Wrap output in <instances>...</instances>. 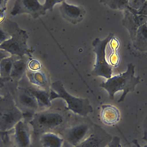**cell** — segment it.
Wrapping results in <instances>:
<instances>
[{
  "instance_id": "8",
  "label": "cell",
  "mask_w": 147,
  "mask_h": 147,
  "mask_svg": "<svg viewBox=\"0 0 147 147\" xmlns=\"http://www.w3.org/2000/svg\"><path fill=\"white\" fill-rule=\"evenodd\" d=\"M100 116L103 123L111 126L119 121L120 113L119 109L111 105L105 104L102 106Z\"/></svg>"
},
{
  "instance_id": "10",
  "label": "cell",
  "mask_w": 147,
  "mask_h": 147,
  "mask_svg": "<svg viewBox=\"0 0 147 147\" xmlns=\"http://www.w3.org/2000/svg\"><path fill=\"white\" fill-rule=\"evenodd\" d=\"M40 126L47 128H54L60 125L63 123V117L56 113H46L40 115L37 119Z\"/></svg>"
},
{
  "instance_id": "5",
  "label": "cell",
  "mask_w": 147,
  "mask_h": 147,
  "mask_svg": "<svg viewBox=\"0 0 147 147\" xmlns=\"http://www.w3.org/2000/svg\"><path fill=\"white\" fill-rule=\"evenodd\" d=\"M112 136L101 127H93L90 134L76 147H107Z\"/></svg>"
},
{
  "instance_id": "6",
  "label": "cell",
  "mask_w": 147,
  "mask_h": 147,
  "mask_svg": "<svg viewBox=\"0 0 147 147\" xmlns=\"http://www.w3.org/2000/svg\"><path fill=\"white\" fill-rule=\"evenodd\" d=\"M12 143L15 147H30L31 134L28 123L22 119L13 129L11 135Z\"/></svg>"
},
{
  "instance_id": "3",
  "label": "cell",
  "mask_w": 147,
  "mask_h": 147,
  "mask_svg": "<svg viewBox=\"0 0 147 147\" xmlns=\"http://www.w3.org/2000/svg\"><path fill=\"white\" fill-rule=\"evenodd\" d=\"M7 84L15 104L23 114V119L28 121L37 107L35 97L17 83L9 81Z\"/></svg>"
},
{
  "instance_id": "16",
  "label": "cell",
  "mask_w": 147,
  "mask_h": 147,
  "mask_svg": "<svg viewBox=\"0 0 147 147\" xmlns=\"http://www.w3.org/2000/svg\"><path fill=\"white\" fill-rule=\"evenodd\" d=\"M107 147H120V138L117 136L113 137Z\"/></svg>"
},
{
  "instance_id": "1",
  "label": "cell",
  "mask_w": 147,
  "mask_h": 147,
  "mask_svg": "<svg viewBox=\"0 0 147 147\" xmlns=\"http://www.w3.org/2000/svg\"><path fill=\"white\" fill-rule=\"evenodd\" d=\"M23 118V114L16 105L6 82L0 94V131L12 129Z\"/></svg>"
},
{
  "instance_id": "21",
  "label": "cell",
  "mask_w": 147,
  "mask_h": 147,
  "mask_svg": "<svg viewBox=\"0 0 147 147\" xmlns=\"http://www.w3.org/2000/svg\"><path fill=\"white\" fill-rule=\"evenodd\" d=\"M7 57L3 54H0V62L3 59Z\"/></svg>"
},
{
  "instance_id": "23",
  "label": "cell",
  "mask_w": 147,
  "mask_h": 147,
  "mask_svg": "<svg viewBox=\"0 0 147 147\" xmlns=\"http://www.w3.org/2000/svg\"><path fill=\"white\" fill-rule=\"evenodd\" d=\"M131 147H137L134 144L133 146H132Z\"/></svg>"
},
{
  "instance_id": "15",
  "label": "cell",
  "mask_w": 147,
  "mask_h": 147,
  "mask_svg": "<svg viewBox=\"0 0 147 147\" xmlns=\"http://www.w3.org/2000/svg\"><path fill=\"white\" fill-rule=\"evenodd\" d=\"M61 1L59 0H46L45 4L43 5L44 9L45 11L47 9L52 11L54 4Z\"/></svg>"
},
{
  "instance_id": "2",
  "label": "cell",
  "mask_w": 147,
  "mask_h": 147,
  "mask_svg": "<svg viewBox=\"0 0 147 147\" xmlns=\"http://www.w3.org/2000/svg\"><path fill=\"white\" fill-rule=\"evenodd\" d=\"M134 67L129 66L125 72L108 79L100 84V86L108 92L109 97L113 99L115 93L123 91V94L118 102L123 100L127 94L134 90L136 85L140 82V77L134 76Z\"/></svg>"
},
{
  "instance_id": "13",
  "label": "cell",
  "mask_w": 147,
  "mask_h": 147,
  "mask_svg": "<svg viewBox=\"0 0 147 147\" xmlns=\"http://www.w3.org/2000/svg\"><path fill=\"white\" fill-rule=\"evenodd\" d=\"M21 57L13 56L7 57L0 62V77L5 79H9L12 67L14 62Z\"/></svg>"
},
{
  "instance_id": "7",
  "label": "cell",
  "mask_w": 147,
  "mask_h": 147,
  "mask_svg": "<svg viewBox=\"0 0 147 147\" xmlns=\"http://www.w3.org/2000/svg\"><path fill=\"white\" fill-rule=\"evenodd\" d=\"M92 128L85 124L74 126L67 134L66 138L68 142L73 146H77L90 134Z\"/></svg>"
},
{
  "instance_id": "12",
  "label": "cell",
  "mask_w": 147,
  "mask_h": 147,
  "mask_svg": "<svg viewBox=\"0 0 147 147\" xmlns=\"http://www.w3.org/2000/svg\"><path fill=\"white\" fill-rule=\"evenodd\" d=\"M40 141L43 147H62L63 143L62 138L51 132L43 134L41 137Z\"/></svg>"
},
{
  "instance_id": "17",
  "label": "cell",
  "mask_w": 147,
  "mask_h": 147,
  "mask_svg": "<svg viewBox=\"0 0 147 147\" xmlns=\"http://www.w3.org/2000/svg\"><path fill=\"white\" fill-rule=\"evenodd\" d=\"M6 37L5 32L0 30V43L4 40Z\"/></svg>"
},
{
  "instance_id": "4",
  "label": "cell",
  "mask_w": 147,
  "mask_h": 147,
  "mask_svg": "<svg viewBox=\"0 0 147 147\" xmlns=\"http://www.w3.org/2000/svg\"><path fill=\"white\" fill-rule=\"evenodd\" d=\"M52 87L56 93L51 92V98H63L67 103L68 107L75 113L83 116L86 115L93 111V109L87 99L76 98L68 93L60 82L53 83Z\"/></svg>"
},
{
  "instance_id": "11",
  "label": "cell",
  "mask_w": 147,
  "mask_h": 147,
  "mask_svg": "<svg viewBox=\"0 0 147 147\" xmlns=\"http://www.w3.org/2000/svg\"><path fill=\"white\" fill-rule=\"evenodd\" d=\"M60 10L63 17L68 21L74 24L79 21L82 12L79 7L68 4L63 1Z\"/></svg>"
},
{
  "instance_id": "18",
  "label": "cell",
  "mask_w": 147,
  "mask_h": 147,
  "mask_svg": "<svg viewBox=\"0 0 147 147\" xmlns=\"http://www.w3.org/2000/svg\"><path fill=\"white\" fill-rule=\"evenodd\" d=\"M10 80L8 79H5L1 78L0 77V84H3L9 81Z\"/></svg>"
},
{
  "instance_id": "19",
  "label": "cell",
  "mask_w": 147,
  "mask_h": 147,
  "mask_svg": "<svg viewBox=\"0 0 147 147\" xmlns=\"http://www.w3.org/2000/svg\"><path fill=\"white\" fill-rule=\"evenodd\" d=\"M133 143L137 147H142L136 140H134Z\"/></svg>"
},
{
  "instance_id": "20",
  "label": "cell",
  "mask_w": 147,
  "mask_h": 147,
  "mask_svg": "<svg viewBox=\"0 0 147 147\" xmlns=\"http://www.w3.org/2000/svg\"><path fill=\"white\" fill-rule=\"evenodd\" d=\"M1 147H15L14 145L12 144H9L6 145L2 146Z\"/></svg>"
},
{
  "instance_id": "9",
  "label": "cell",
  "mask_w": 147,
  "mask_h": 147,
  "mask_svg": "<svg viewBox=\"0 0 147 147\" xmlns=\"http://www.w3.org/2000/svg\"><path fill=\"white\" fill-rule=\"evenodd\" d=\"M28 60L20 58L13 63L9 76L10 81L17 83L24 76L28 69Z\"/></svg>"
},
{
  "instance_id": "14",
  "label": "cell",
  "mask_w": 147,
  "mask_h": 147,
  "mask_svg": "<svg viewBox=\"0 0 147 147\" xmlns=\"http://www.w3.org/2000/svg\"><path fill=\"white\" fill-rule=\"evenodd\" d=\"M24 5L26 11L30 13L35 18L41 15L45 14L43 5L40 4L37 0H27L24 1Z\"/></svg>"
},
{
  "instance_id": "22",
  "label": "cell",
  "mask_w": 147,
  "mask_h": 147,
  "mask_svg": "<svg viewBox=\"0 0 147 147\" xmlns=\"http://www.w3.org/2000/svg\"><path fill=\"white\" fill-rule=\"evenodd\" d=\"M4 84H0V94L1 91L3 87V85H4Z\"/></svg>"
}]
</instances>
